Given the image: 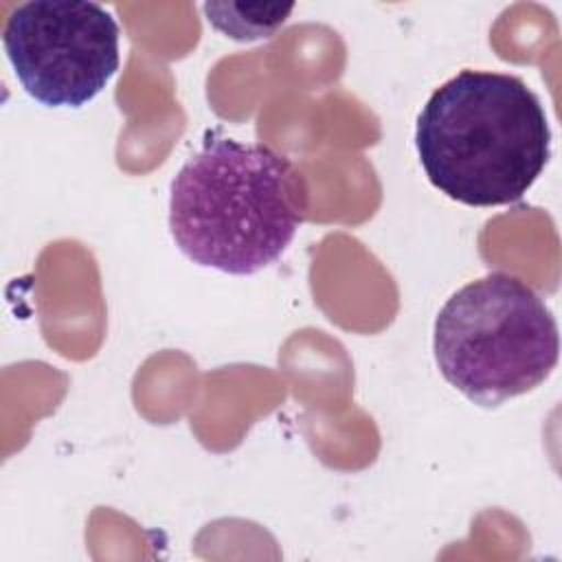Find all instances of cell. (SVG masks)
<instances>
[{
  "label": "cell",
  "mask_w": 562,
  "mask_h": 562,
  "mask_svg": "<svg viewBox=\"0 0 562 562\" xmlns=\"http://www.w3.org/2000/svg\"><path fill=\"white\" fill-rule=\"evenodd\" d=\"M307 217V184L263 143L211 134L169 187V233L193 263L255 274L274 263Z\"/></svg>",
  "instance_id": "6da1fadb"
},
{
  "label": "cell",
  "mask_w": 562,
  "mask_h": 562,
  "mask_svg": "<svg viewBox=\"0 0 562 562\" xmlns=\"http://www.w3.org/2000/svg\"><path fill=\"white\" fill-rule=\"evenodd\" d=\"M415 147L430 184L468 206L518 202L551 158L536 92L514 75L461 70L417 116Z\"/></svg>",
  "instance_id": "7a4b0ae2"
},
{
  "label": "cell",
  "mask_w": 562,
  "mask_h": 562,
  "mask_svg": "<svg viewBox=\"0 0 562 562\" xmlns=\"http://www.w3.org/2000/svg\"><path fill=\"white\" fill-rule=\"evenodd\" d=\"M437 367L479 406H498L540 386L558 364L553 312L518 277L490 272L459 288L432 331Z\"/></svg>",
  "instance_id": "3957f363"
},
{
  "label": "cell",
  "mask_w": 562,
  "mask_h": 562,
  "mask_svg": "<svg viewBox=\"0 0 562 562\" xmlns=\"http://www.w3.org/2000/svg\"><path fill=\"white\" fill-rule=\"evenodd\" d=\"M119 24L97 2L33 0L18 4L2 46L20 86L48 108H81L119 70Z\"/></svg>",
  "instance_id": "277c9868"
},
{
  "label": "cell",
  "mask_w": 562,
  "mask_h": 562,
  "mask_svg": "<svg viewBox=\"0 0 562 562\" xmlns=\"http://www.w3.org/2000/svg\"><path fill=\"white\" fill-rule=\"evenodd\" d=\"M204 15L213 29L237 42L270 37L292 13L294 4H241L204 2Z\"/></svg>",
  "instance_id": "5b68a950"
}]
</instances>
